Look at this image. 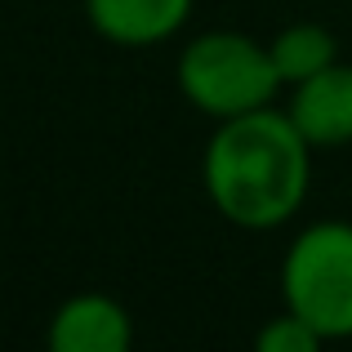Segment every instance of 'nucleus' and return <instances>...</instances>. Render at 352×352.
I'll return each mask as SVG.
<instances>
[{"label": "nucleus", "mask_w": 352, "mask_h": 352, "mask_svg": "<svg viewBox=\"0 0 352 352\" xmlns=\"http://www.w3.org/2000/svg\"><path fill=\"white\" fill-rule=\"evenodd\" d=\"M317 147L299 134L290 112L258 107V112L219 120L214 138L201 156L206 197L228 223L267 232L299 214L312 183Z\"/></svg>", "instance_id": "nucleus-1"}, {"label": "nucleus", "mask_w": 352, "mask_h": 352, "mask_svg": "<svg viewBox=\"0 0 352 352\" xmlns=\"http://www.w3.org/2000/svg\"><path fill=\"white\" fill-rule=\"evenodd\" d=\"M179 89L197 112L214 120H232L258 107H272L285 89L272 50L245 32H206L183 45L179 54Z\"/></svg>", "instance_id": "nucleus-2"}, {"label": "nucleus", "mask_w": 352, "mask_h": 352, "mask_svg": "<svg viewBox=\"0 0 352 352\" xmlns=\"http://www.w3.org/2000/svg\"><path fill=\"white\" fill-rule=\"evenodd\" d=\"M281 299L321 339H352V223L326 219L290 241Z\"/></svg>", "instance_id": "nucleus-3"}, {"label": "nucleus", "mask_w": 352, "mask_h": 352, "mask_svg": "<svg viewBox=\"0 0 352 352\" xmlns=\"http://www.w3.org/2000/svg\"><path fill=\"white\" fill-rule=\"evenodd\" d=\"M285 112L312 147H348L352 143V67L330 63L317 76L299 80Z\"/></svg>", "instance_id": "nucleus-4"}, {"label": "nucleus", "mask_w": 352, "mask_h": 352, "mask_svg": "<svg viewBox=\"0 0 352 352\" xmlns=\"http://www.w3.org/2000/svg\"><path fill=\"white\" fill-rule=\"evenodd\" d=\"M134 321L112 294H72L50 317L54 352H129Z\"/></svg>", "instance_id": "nucleus-5"}, {"label": "nucleus", "mask_w": 352, "mask_h": 352, "mask_svg": "<svg viewBox=\"0 0 352 352\" xmlns=\"http://www.w3.org/2000/svg\"><path fill=\"white\" fill-rule=\"evenodd\" d=\"M192 0H85V18L103 41L143 50L183 32Z\"/></svg>", "instance_id": "nucleus-6"}, {"label": "nucleus", "mask_w": 352, "mask_h": 352, "mask_svg": "<svg viewBox=\"0 0 352 352\" xmlns=\"http://www.w3.org/2000/svg\"><path fill=\"white\" fill-rule=\"evenodd\" d=\"M267 50H272V63L285 85H299V80L317 76L321 67L339 63V45L321 23H290L285 32H276Z\"/></svg>", "instance_id": "nucleus-7"}, {"label": "nucleus", "mask_w": 352, "mask_h": 352, "mask_svg": "<svg viewBox=\"0 0 352 352\" xmlns=\"http://www.w3.org/2000/svg\"><path fill=\"white\" fill-rule=\"evenodd\" d=\"M258 352H317L326 339L317 335V330L308 326V321L299 317V312H290L285 308L281 317H272L263 330H258Z\"/></svg>", "instance_id": "nucleus-8"}]
</instances>
